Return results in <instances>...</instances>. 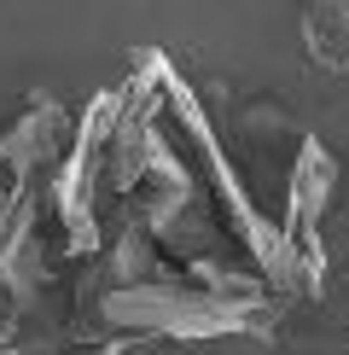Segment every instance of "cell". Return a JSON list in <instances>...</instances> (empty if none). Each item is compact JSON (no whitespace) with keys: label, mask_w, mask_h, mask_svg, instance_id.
Masks as SVG:
<instances>
[{"label":"cell","mask_w":349,"mask_h":355,"mask_svg":"<svg viewBox=\"0 0 349 355\" xmlns=\"http://www.w3.org/2000/svg\"><path fill=\"white\" fill-rule=\"evenodd\" d=\"M70 135H76V123L64 116V105L41 94L35 105L0 135V187L6 192H35L41 175H58V164H64V152H70Z\"/></svg>","instance_id":"obj_2"},{"label":"cell","mask_w":349,"mask_h":355,"mask_svg":"<svg viewBox=\"0 0 349 355\" xmlns=\"http://www.w3.org/2000/svg\"><path fill=\"white\" fill-rule=\"evenodd\" d=\"M105 327L128 338H181V344H204V338H251L268 327V291H222L198 286L186 274H163L128 291H105L99 297Z\"/></svg>","instance_id":"obj_1"},{"label":"cell","mask_w":349,"mask_h":355,"mask_svg":"<svg viewBox=\"0 0 349 355\" xmlns=\"http://www.w3.org/2000/svg\"><path fill=\"white\" fill-rule=\"evenodd\" d=\"M145 279H163V245L128 221L111 245V262H105V291H128V286H145Z\"/></svg>","instance_id":"obj_3"},{"label":"cell","mask_w":349,"mask_h":355,"mask_svg":"<svg viewBox=\"0 0 349 355\" xmlns=\"http://www.w3.org/2000/svg\"><path fill=\"white\" fill-rule=\"evenodd\" d=\"M303 41L326 70H349V0H303Z\"/></svg>","instance_id":"obj_4"},{"label":"cell","mask_w":349,"mask_h":355,"mask_svg":"<svg viewBox=\"0 0 349 355\" xmlns=\"http://www.w3.org/2000/svg\"><path fill=\"white\" fill-rule=\"evenodd\" d=\"M0 355H18V349H12V344H0Z\"/></svg>","instance_id":"obj_5"}]
</instances>
